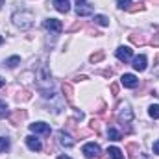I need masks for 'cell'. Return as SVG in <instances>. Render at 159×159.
Returning <instances> with one entry per match:
<instances>
[{"label": "cell", "mask_w": 159, "mask_h": 159, "mask_svg": "<svg viewBox=\"0 0 159 159\" xmlns=\"http://www.w3.org/2000/svg\"><path fill=\"white\" fill-rule=\"evenodd\" d=\"M34 15L30 13V11H17L15 15H13V22H15V26H19L20 30H28V28H32V24H34Z\"/></svg>", "instance_id": "6da1fadb"}, {"label": "cell", "mask_w": 159, "mask_h": 159, "mask_svg": "<svg viewBox=\"0 0 159 159\" xmlns=\"http://www.w3.org/2000/svg\"><path fill=\"white\" fill-rule=\"evenodd\" d=\"M37 85H39V89L44 94H48V89H52V78H50V72H48V69H46L44 65L39 67V72H37Z\"/></svg>", "instance_id": "7a4b0ae2"}, {"label": "cell", "mask_w": 159, "mask_h": 159, "mask_svg": "<svg viewBox=\"0 0 159 159\" xmlns=\"http://www.w3.org/2000/svg\"><path fill=\"white\" fill-rule=\"evenodd\" d=\"M131 119H133V111H131L129 104L128 102H122L120 104V109H119V120L122 124H128V122H131Z\"/></svg>", "instance_id": "3957f363"}, {"label": "cell", "mask_w": 159, "mask_h": 159, "mask_svg": "<svg viewBox=\"0 0 159 159\" xmlns=\"http://www.w3.org/2000/svg\"><path fill=\"white\" fill-rule=\"evenodd\" d=\"M43 26H44L48 32H54V34H59V32L63 30L61 20H57V19H46V20L43 22Z\"/></svg>", "instance_id": "277c9868"}, {"label": "cell", "mask_w": 159, "mask_h": 159, "mask_svg": "<svg viewBox=\"0 0 159 159\" xmlns=\"http://www.w3.org/2000/svg\"><path fill=\"white\" fill-rule=\"evenodd\" d=\"M83 156L87 159H93V157H96V156H100V146L94 144V143L85 144V146H83Z\"/></svg>", "instance_id": "5b68a950"}, {"label": "cell", "mask_w": 159, "mask_h": 159, "mask_svg": "<svg viewBox=\"0 0 159 159\" xmlns=\"http://www.w3.org/2000/svg\"><path fill=\"white\" fill-rule=\"evenodd\" d=\"M30 129L34 131V133H41V135H50V126L48 124H44V122H34V124H30Z\"/></svg>", "instance_id": "8992f818"}, {"label": "cell", "mask_w": 159, "mask_h": 159, "mask_svg": "<svg viewBox=\"0 0 159 159\" xmlns=\"http://www.w3.org/2000/svg\"><path fill=\"white\" fill-rule=\"evenodd\" d=\"M115 54H117V57H119L120 61H124V63H128V61L133 57V54H131V48H128V46H119Z\"/></svg>", "instance_id": "52a82bcc"}, {"label": "cell", "mask_w": 159, "mask_h": 159, "mask_svg": "<svg viewBox=\"0 0 159 159\" xmlns=\"http://www.w3.org/2000/svg\"><path fill=\"white\" fill-rule=\"evenodd\" d=\"M28 117V113H26V109H17V111H13V115L9 117V122L13 124V126H19L22 120Z\"/></svg>", "instance_id": "ba28073f"}, {"label": "cell", "mask_w": 159, "mask_h": 159, "mask_svg": "<svg viewBox=\"0 0 159 159\" xmlns=\"http://www.w3.org/2000/svg\"><path fill=\"white\" fill-rule=\"evenodd\" d=\"M122 85L128 87V89H135V87L139 85V80H137L135 74H124V76H122Z\"/></svg>", "instance_id": "9c48e42d"}, {"label": "cell", "mask_w": 159, "mask_h": 159, "mask_svg": "<svg viewBox=\"0 0 159 159\" xmlns=\"http://www.w3.org/2000/svg\"><path fill=\"white\" fill-rule=\"evenodd\" d=\"M93 11H94V7L91 6V4H85V2H81L76 6V13H78L80 17H87V15H93Z\"/></svg>", "instance_id": "30bf717a"}, {"label": "cell", "mask_w": 159, "mask_h": 159, "mask_svg": "<svg viewBox=\"0 0 159 159\" xmlns=\"http://www.w3.org/2000/svg\"><path fill=\"white\" fill-rule=\"evenodd\" d=\"M133 69L139 70V72L146 70V56H144V54H141V56H137V57L133 59Z\"/></svg>", "instance_id": "8fae6325"}, {"label": "cell", "mask_w": 159, "mask_h": 159, "mask_svg": "<svg viewBox=\"0 0 159 159\" xmlns=\"http://www.w3.org/2000/svg\"><path fill=\"white\" fill-rule=\"evenodd\" d=\"M26 144H28V148H30V150H34V152H39L41 148H43L41 141L37 139V137H34V135L26 137Z\"/></svg>", "instance_id": "7c38bea8"}, {"label": "cell", "mask_w": 159, "mask_h": 159, "mask_svg": "<svg viewBox=\"0 0 159 159\" xmlns=\"http://www.w3.org/2000/svg\"><path fill=\"white\" fill-rule=\"evenodd\" d=\"M61 89H63V94H65V98L69 100V104H74V91H72V85H70V83H65V81H63Z\"/></svg>", "instance_id": "4fadbf2b"}, {"label": "cell", "mask_w": 159, "mask_h": 159, "mask_svg": "<svg viewBox=\"0 0 159 159\" xmlns=\"http://www.w3.org/2000/svg\"><path fill=\"white\" fill-rule=\"evenodd\" d=\"M57 137H59V143H61L63 146H67V148L74 146V139H72L69 133H65V131H59V133H57Z\"/></svg>", "instance_id": "5bb4252c"}, {"label": "cell", "mask_w": 159, "mask_h": 159, "mask_svg": "<svg viewBox=\"0 0 159 159\" xmlns=\"http://www.w3.org/2000/svg\"><path fill=\"white\" fill-rule=\"evenodd\" d=\"M129 41L133 44H137V46H143V44H146V35L144 34H131L129 35Z\"/></svg>", "instance_id": "9a60e30c"}, {"label": "cell", "mask_w": 159, "mask_h": 159, "mask_svg": "<svg viewBox=\"0 0 159 159\" xmlns=\"http://www.w3.org/2000/svg\"><path fill=\"white\" fill-rule=\"evenodd\" d=\"M107 156H109L111 159H124L122 150H119L117 146H109V148H107Z\"/></svg>", "instance_id": "2e32d148"}, {"label": "cell", "mask_w": 159, "mask_h": 159, "mask_svg": "<svg viewBox=\"0 0 159 159\" xmlns=\"http://www.w3.org/2000/svg\"><path fill=\"white\" fill-rule=\"evenodd\" d=\"M54 6L59 13H67L69 11V0H54Z\"/></svg>", "instance_id": "e0dca14e"}, {"label": "cell", "mask_w": 159, "mask_h": 159, "mask_svg": "<svg viewBox=\"0 0 159 159\" xmlns=\"http://www.w3.org/2000/svg\"><path fill=\"white\" fill-rule=\"evenodd\" d=\"M126 150H128V157L133 159L137 154H139V144H135V143H129V144L126 146Z\"/></svg>", "instance_id": "ac0fdd59"}, {"label": "cell", "mask_w": 159, "mask_h": 159, "mask_svg": "<svg viewBox=\"0 0 159 159\" xmlns=\"http://www.w3.org/2000/svg\"><path fill=\"white\" fill-rule=\"evenodd\" d=\"M106 57V52L104 50H98V52H94V54H91V57H89V61L91 63H100L102 59Z\"/></svg>", "instance_id": "d6986e66"}, {"label": "cell", "mask_w": 159, "mask_h": 159, "mask_svg": "<svg viewBox=\"0 0 159 159\" xmlns=\"http://www.w3.org/2000/svg\"><path fill=\"white\" fill-rule=\"evenodd\" d=\"M107 137H109L111 141H120V139H122L120 131H119V129H115L113 126H109V129H107Z\"/></svg>", "instance_id": "ffe728a7"}, {"label": "cell", "mask_w": 159, "mask_h": 159, "mask_svg": "<svg viewBox=\"0 0 159 159\" xmlns=\"http://www.w3.org/2000/svg\"><path fill=\"white\" fill-rule=\"evenodd\" d=\"M94 22L100 26H109V19L106 15H94Z\"/></svg>", "instance_id": "44dd1931"}, {"label": "cell", "mask_w": 159, "mask_h": 159, "mask_svg": "<svg viewBox=\"0 0 159 159\" xmlns=\"http://www.w3.org/2000/svg\"><path fill=\"white\" fill-rule=\"evenodd\" d=\"M32 98V93L28 91V89H24V91H20L19 94H17V100L19 102H26V100H30Z\"/></svg>", "instance_id": "7402d4cb"}, {"label": "cell", "mask_w": 159, "mask_h": 159, "mask_svg": "<svg viewBox=\"0 0 159 159\" xmlns=\"http://www.w3.org/2000/svg\"><path fill=\"white\" fill-rule=\"evenodd\" d=\"M148 113H150L152 119H159V104H152L150 109H148Z\"/></svg>", "instance_id": "603a6c76"}, {"label": "cell", "mask_w": 159, "mask_h": 159, "mask_svg": "<svg viewBox=\"0 0 159 159\" xmlns=\"http://www.w3.org/2000/svg\"><path fill=\"white\" fill-rule=\"evenodd\" d=\"M19 63H20V57H19V56H13V57H9V59L6 61V65H7L9 69H13V67H17Z\"/></svg>", "instance_id": "cb8c5ba5"}, {"label": "cell", "mask_w": 159, "mask_h": 159, "mask_svg": "<svg viewBox=\"0 0 159 159\" xmlns=\"http://www.w3.org/2000/svg\"><path fill=\"white\" fill-rule=\"evenodd\" d=\"M144 9V4L143 2H137V4H133V6H129V13H137V11H143Z\"/></svg>", "instance_id": "d4e9b609"}, {"label": "cell", "mask_w": 159, "mask_h": 159, "mask_svg": "<svg viewBox=\"0 0 159 159\" xmlns=\"http://www.w3.org/2000/svg\"><path fill=\"white\" fill-rule=\"evenodd\" d=\"M83 26H85V20H76V22L69 28V32H78V30H81Z\"/></svg>", "instance_id": "484cf974"}, {"label": "cell", "mask_w": 159, "mask_h": 159, "mask_svg": "<svg viewBox=\"0 0 159 159\" xmlns=\"http://www.w3.org/2000/svg\"><path fill=\"white\" fill-rule=\"evenodd\" d=\"M7 148H9V139L0 137V152H6Z\"/></svg>", "instance_id": "4316f807"}, {"label": "cell", "mask_w": 159, "mask_h": 159, "mask_svg": "<svg viewBox=\"0 0 159 159\" xmlns=\"http://www.w3.org/2000/svg\"><path fill=\"white\" fill-rule=\"evenodd\" d=\"M117 6H119L120 9H129L131 0H119V2H117Z\"/></svg>", "instance_id": "83f0119b"}, {"label": "cell", "mask_w": 159, "mask_h": 159, "mask_svg": "<svg viewBox=\"0 0 159 159\" xmlns=\"http://www.w3.org/2000/svg\"><path fill=\"white\" fill-rule=\"evenodd\" d=\"M7 117V106L6 102H0V119H6Z\"/></svg>", "instance_id": "f1b7e54d"}, {"label": "cell", "mask_w": 159, "mask_h": 159, "mask_svg": "<svg viewBox=\"0 0 159 159\" xmlns=\"http://www.w3.org/2000/svg\"><path fill=\"white\" fill-rule=\"evenodd\" d=\"M91 129H94L96 133H100V120H91Z\"/></svg>", "instance_id": "f546056e"}, {"label": "cell", "mask_w": 159, "mask_h": 159, "mask_svg": "<svg viewBox=\"0 0 159 159\" xmlns=\"http://www.w3.org/2000/svg\"><path fill=\"white\" fill-rule=\"evenodd\" d=\"M111 93L113 94H119V83H111Z\"/></svg>", "instance_id": "4dcf8cb0"}, {"label": "cell", "mask_w": 159, "mask_h": 159, "mask_svg": "<svg viewBox=\"0 0 159 159\" xmlns=\"http://www.w3.org/2000/svg\"><path fill=\"white\" fill-rule=\"evenodd\" d=\"M100 74H102V76H106V78H109V76L113 74V70H111V69H107V70H102Z\"/></svg>", "instance_id": "1f68e13d"}, {"label": "cell", "mask_w": 159, "mask_h": 159, "mask_svg": "<svg viewBox=\"0 0 159 159\" xmlns=\"http://www.w3.org/2000/svg\"><path fill=\"white\" fill-rule=\"evenodd\" d=\"M150 43H152V46H159V35H154V39Z\"/></svg>", "instance_id": "d6a6232c"}, {"label": "cell", "mask_w": 159, "mask_h": 159, "mask_svg": "<svg viewBox=\"0 0 159 159\" xmlns=\"http://www.w3.org/2000/svg\"><path fill=\"white\" fill-rule=\"evenodd\" d=\"M154 152L159 156V141H157V143H154Z\"/></svg>", "instance_id": "836d02e7"}, {"label": "cell", "mask_w": 159, "mask_h": 159, "mask_svg": "<svg viewBox=\"0 0 159 159\" xmlns=\"http://www.w3.org/2000/svg\"><path fill=\"white\" fill-rule=\"evenodd\" d=\"M76 81H83V80H87V76H74Z\"/></svg>", "instance_id": "e575fe53"}, {"label": "cell", "mask_w": 159, "mask_h": 159, "mask_svg": "<svg viewBox=\"0 0 159 159\" xmlns=\"http://www.w3.org/2000/svg\"><path fill=\"white\" fill-rule=\"evenodd\" d=\"M154 63H156V65H159V54L156 56V57H154Z\"/></svg>", "instance_id": "d590c367"}, {"label": "cell", "mask_w": 159, "mask_h": 159, "mask_svg": "<svg viewBox=\"0 0 159 159\" xmlns=\"http://www.w3.org/2000/svg\"><path fill=\"white\" fill-rule=\"evenodd\" d=\"M57 159H70V157H69V156H59Z\"/></svg>", "instance_id": "8d00e7d4"}, {"label": "cell", "mask_w": 159, "mask_h": 159, "mask_svg": "<svg viewBox=\"0 0 159 159\" xmlns=\"http://www.w3.org/2000/svg\"><path fill=\"white\" fill-rule=\"evenodd\" d=\"M0 87H4V80L0 78Z\"/></svg>", "instance_id": "74e56055"}, {"label": "cell", "mask_w": 159, "mask_h": 159, "mask_svg": "<svg viewBox=\"0 0 159 159\" xmlns=\"http://www.w3.org/2000/svg\"><path fill=\"white\" fill-rule=\"evenodd\" d=\"M81 2H85V0H76V4H81Z\"/></svg>", "instance_id": "f35d334b"}, {"label": "cell", "mask_w": 159, "mask_h": 159, "mask_svg": "<svg viewBox=\"0 0 159 159\" xmlns=\"http://www.w3.org/2000/svg\"><path fill=\"white\" fill-rule=\"evenodd\" d=\"M154 4H156V6H159V0H154Z\"/></svg>", "instance_id": "ab89813d"}, {"label": "cell", "mask_w": 159, "mask_h": 159, "mask_svg": "<svg viewBox=\"0 0 159 159\" xmlns=\"http://www.w3.org/2000/svg\"><path fill=\"white\" fill-rule=\"evenodd\" d=\"M2 43H4V39H2V35H0V44H2Z\"/></svg>", "instance_id": "60d3db41"}, {"label": "cell", "mask_w": 159, "mask_h": 159, "mask_svg": "<svg viewBox=\"0 0 159 159\" xmlns=\"http://www.w3.org/2000/svg\"><path fill=\"white\" fill-rule=\"evenodd\" d=\"M2 4H4V0H0V7H2Z\"/></svg>", "instance_id": "b9f144b4"}, {"label": "cell", "mask_w": 159, "mask_h": 159, "mask_svg": "<svg viewBox=\"0 0 159 159\" xmlns=\"http://www.w3.org/2000/svg\"><path fill=\"white\" fill-rule=\"evenodd\" d=\"M98 159H106V157H98Z\"/></svg>", "instance_id": "7bdbcfd3"}]
</instances>
